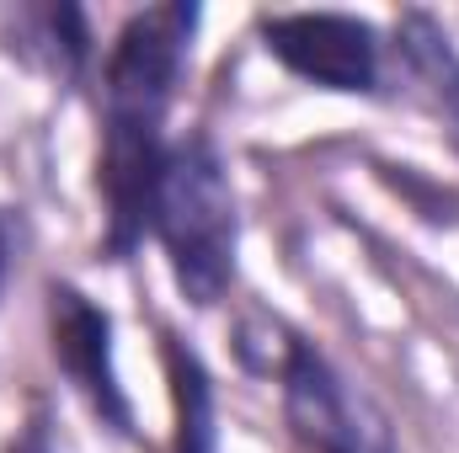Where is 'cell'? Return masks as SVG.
I'll return each mask as SVG.
<instances>
[{"mask_svg":"<svg viewBox=\"0 0 459 453\" xmlns=\"http://www.w3.org/2000/svg\"><path fill=\"white\" fill-rule=\"evenodd\" d=\"M150 225L166 245L177 288L204 310L220 304L235 278V192L209 139L193 133L166 150Z\"/></svg>","mask_w":459,"mask_h":453,"instance_id":"1","label":"cell"},{"mask_svg":"<svg viewBox=\"0 0 459 453\" xmlns=\"http://www.w3.org/2000/svg\"><path fill=\"white\" fill-rule=\"evenodd\" d=\"M193 27V5H155L117 32V48L108 59V117H166Z\"/></svg>","mask_w":459,"mask_h":453,"instance_id":"3","label":"cell"},{"mask_svg":"<svg viewBox=\"0 0 459 453\" xmlns=\"http://www.w3.org/2000/svg\"><path fill=\"white\" fill-rule=\"evenodd\" d=\"M0 272H5V229H0Z\"/></svg>","mask_w":459,"mask_h":453,"instance_id":"7","label":"cell"},{"mask_svg":"<svg viewBox=\"0 0 459 453\" xmlns=\"http://www.w3.org/2000/svg\"><path fill=\"white\" fill-rule=\"evenodd\" d=\"M54 352L70 368V379L86 389V400L113 427H128V406H123V389L113 373V326L75 288H54Z\"/></svg>","mask_w":459,"mask_h":453,"instance_id":"4","label":"cell"},{"mask_svg":"<svg viewBox=\"0 0 459 453\" xmlns=\"http://www.w3.org/2000/svg\"><path fill=\"white\" fill-rule=\"evenodd\" d=\"M171 384H177V453H214L220 432H214V389L209 373L198 363V352H187L182 341H171Z\"/></svg>","mask_w":459,"mask_h":453,"instance_id":"5","label":"cell"},{"mask_svg":"<svg viewBox=\"0 0 459 453\" xmlns=\"http://www.w3.org/2000/svg\"><path fill=\"white\" fill-rule=\"evenodd\" d=\"M262 43L299 81L326 91H374L379 81V38L368 21L342 11H289L262 21Z\"/></svg>","mask_w":459,"mask_h":453,"instance_id":"2","label":"cell"},{"mask_svg":"<svg viewBox=\"0 0 459 453\" xmlns=\"http://www.w3.org/2000/svg\"><path fill=\"white\" fill-rule=\"evenodd\" d=\"M11 453H48V432H43V427H27V432L11 443Z\"/></svg>","mask_w":459,"mask_h":453,"instance_id":"6","label":"cell"}]
</instances>
